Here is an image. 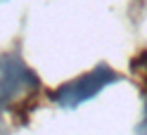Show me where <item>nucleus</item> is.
I'll return each mask as SVG.
<instances>
[{"label": "nucleus", "instance_id": "nucleus-1", "mask_svg": "<svg viewBox=\"0 0 147 135\" xmlns=\"http://www.w3.org/2000/svg\"><path fill=\"white\" fill-rule=\"evenodd\" d=\"M38 74L17 55V52H5L0 55V114L5 109H12L17 100H33L40 90Z\"/></svg>", "mask_w": 147, "mask_h": 135}, {"label": "nucleus", "instance_id": "nucleus-2", "mask_svg": "<svg viewBox=\"0 0 147 135\" xmlns=\"http://www.w3.org/2000/svg\"><path fill=\"white\" fill-rule=\"evenodd\" d=\"M121 78L123 76L119 74V71H114L109 64L102 62V64H97L95 69H90L88 74H83V76L69 81V83L59 85L57 90H52L50 100L57 107H62V109H76V107L95 100L102 90H107L109 85L119 83Z\"/></svg>", "mask_w": 147, "mask_h": 135}, {"label": "nucleus", "instance_id": "nucleus-3", "mask_svg": "<svg viewBox=\"0 0 147 135\" xmlns=\"http://www.w3.org/2000/svg\"><path fill=\"white\" fill-rule=\"evenodd\" d=\"M131 71H133V74H140V83L147 90V50H140L131 59Z\"/></svg>", "mask_w": 147, "mask_h": 135}, {"label": "nucleus", "instance_id": "nucleus-4", "mask_svg": "<svg viewBox=\"0 0 147 135\" xmlns=\"http://www.w3.org/2000/svg\"><path fill=\"white\" fill-rule=\"evenodd\" d=\"M138 130L147 133V95H145V119H142V123H140V126H138Z\"/></svg>", "mask_w": 147, "mask_h": 135}, {"label": "nucleus", "instance_id": "nucleus-5", "mask_svg": "<svg viewBox=\"0 0 147 135\" xmlns=\"http://www.w3.org/2000/svg\"><path fill=\"white\" fill-rule=\"evenodd\" d=\"M3 3H7V0H0V5H3Z\"/></svg>", "mask_w": 147, "mask_h": 135}]
</instances>
